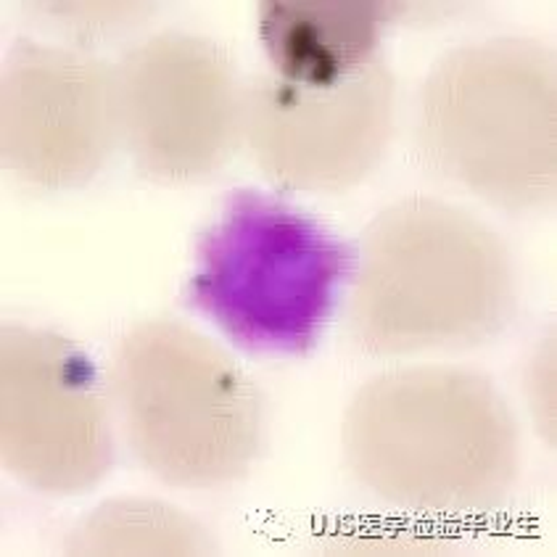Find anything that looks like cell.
Returning a JSON list of instances; mask_svg holds the SVG:
<instances>
[{"label":"cell","mask_w":557,"mask_h":557,"mask_svg":"<svg viewBox=\"0 0 557 557\" xmlns=\"http://www.w3.org/2000/svg\"><path fill=\"white\" fill-rule=\"evenodd\" d=\"M357 484L418 516H484L521 473V431L486 375L447 364L370 377L344 418Z\"/></svg>","instance_id":"obj_1"},{"label":"cell","mask_w":557,"mask_h":557,"mask_svg":"<svg viewBox=\"0 0 557 557\" xmlns=\"http://www.w3.org/2000/svg\"><path fill=\"white\" fill-rule=\"evenodd\" d=\"M516 314V270L492 227L436 198H401L364 227L349 333L370 357L468 351Z\"/></svg>","instance_id":"obj_2"},{"label":"cell","mask_w":557,"mask_h":557,"mask_svg":"<svg viewBox=\"0 0 557 557\" xmlns=\"http://www.w3.org/2000/svg\"><path fill=\"white\" fill-rule=\"evenodd\" d=\"M423 166L503 212L557 194V64L531 37H492L444 53L414 101Z\"/></svg>","instance_id":"obj_3"},{"label":"cell","mask_w":557,"mask_h":557,"mask_svg":"<svg viewBox=\"0 0 557 557\" xmlns=\"http://www.w3.org/2000/svg\"><path fill=\"white\" fill-rule=\"evenodd\" d=\"M109 394L129 451L175 488H225L264 447V399L212 338L177 320H146L120 338Z\"/></svg>","instance_id":"obj_4"},{"label":"cell","mask_w":557,"mask_h":557,"mask_svg":"<svg viewBox=\"0 0 557 557\" xmlns=\"http://www.w3.org/2000/svg\"><path fill=\"white\" fill-rule=\"evenodd\" d=\"M355 251L286 198L235 188L203 227L185 305L249 355L299 357L318 344Z\"/></svg>","instance_id":"obj_5"},{"label":"cell","mask_w":557,"mask_h":557,"mask_svg":"<svg viewBox=\"0 0 557 557\" xmlns=\"http://www.w3.org/2000/svg\"><path fill=\"white\" fill-rule=\"evenodd\" d=\"M114 74L122 148L148 181L203 183L244 148L246 85L209 37L164 29L122 53Z\"/></svg>","instance_id":"obj_6"},{"label":"cell","mask_w":557,"mask_h":557,"mask_svg":"<svg viewBox=\"0 0 557 557\" xmlns=\"http://www.w3.org/2000/svg\"><path fill=\"white\" fill-rule=\"evenodd\" d=\"M114 407L77 344L40 327L0 333V455L33 492L77 497L114 466Z\"/></svg>","instance_id":"obj_7"},{"label":"cell","mask_w":557,"mask_h":557,"mask_svg":"<svg viewBox=\"0 0 557 557\" xmlns=\"http://www.w3.org/2000/svg\"><path fill=\"white\" fill-rule=\"evenodd\" d=\"M394 129L396 79L383 59L331 88L268 72L244 92V148L264 181L288 194L357 188L386 159Z\"/></svg>","instance_id":"obj_8"},{"label":"cell","mask_w":557,"mask_h":557,"mask_svg":"<svg viewBox=\"0 0 557 557\" xmlns=\"http://www.w3.org/2000/svg\"><path fill=\"white\" fill-rule=\"evenodd\" d=\"M116 148L114 66L79 48L16 40L3 61L0 92L5 170L42 190L83 188Z\"/></svg>","instance_id":"obj_9"},{"label":"cell","mask_w":557,"mask_h":557,"mask_svg":"<svg viewBox=\"0 0 557 557\" xmlns=\"http://www.w3.org/2000/svg\"><path fill=\"white\" fill-rule=\"evenodd\" d=\"M386 3L364 0H268L259 9V40L270 72L305 88H331L381 59Z\"/></svg>","instance_id":"obj_10"},{"label":"cell","mask_w":557,"mask_h":557,"mask_svg":"<svg viewBox=\"0 0 557 557\" xmlns=\"http://www.w3.org/2000/svg\"><path fill=\"white\" fill-rule=\"evenodd\" d=\"M216 542L181 507L159 499H109L74 525L70 555H209Z\"/></svg>","instance_id":"obj_11"},{"label":"cell","mask_w":557,"mask_h":557,"mask_svg":"<svg viewBox=\"0 0 557 557\" xmlns=\"http://www.w3.org/2000/svg\"><path fill=\"white\" fill-rule=\"evenodd\" d=\"M48 14L72 24V33H109L116 24L140 22L151 14V3H48Z\"/></svg>","instance_id":"obj_12"},{"label":"cell","mask_w":557,"mask_h":557,"mask_svg":"<svg viewBox=\"0 0 557 557\" xmlns=\"http://www.w3.org/2000/svg\"><path fill=\"white\" fill-rule=\"evenodd\" d=\"M555 355L549 342L542 346L540 355L531 362V375H529V401H531V414L540 423V431L547 436V442H555Z\"/></svg>","instance_id":"obj_13"},{"label":"cell","mask_w":557,"mask_h":557,"mask_svg":"<svg viewBox=\"0 0 557 557\" xmlns=\"http://www.w3.org/2000/svg\"><path fill=\"white\" fill-rule=\"evenodd\" d=\"M336 553H442L447 549V544L436 540H423V536H399L388 534L386 540L383 536H351L346 542L333 544Z\"/></svg>","instance_id":"obj_14"}]
</instances>
